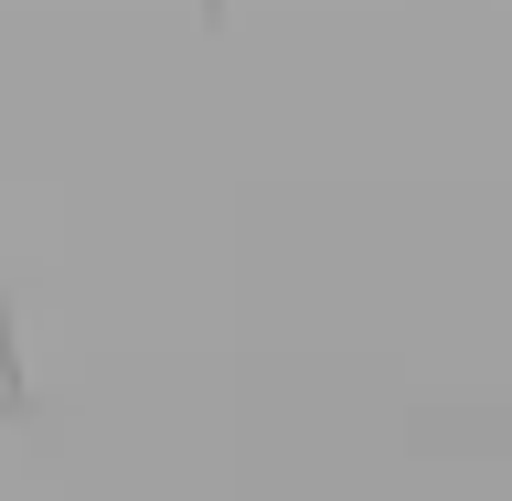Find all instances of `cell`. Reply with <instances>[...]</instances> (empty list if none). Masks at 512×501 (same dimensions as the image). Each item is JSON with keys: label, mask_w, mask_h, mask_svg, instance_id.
Masks as SVG:
<instances>
[{"label": "cell", "mask_w": 512, "mask_h": 501, "mask_svg": "<svg viewBox=\"0 0 512 501\" xmlns=\"http://www.w3.org/2000/svg\"><path fill=\"white\" fill-rule=\"evenodd\" d=\"M22 406V342H11V310H0V416Z\"/></svg>", "instance_id": "1"}]
</instances>
